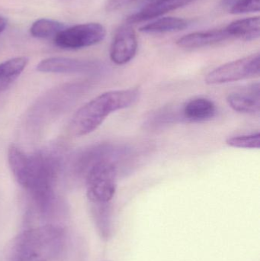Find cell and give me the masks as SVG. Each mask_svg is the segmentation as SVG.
Returning a JSON list of instances; mask_svg holds the SVG:
<instances>
[{"label": "cell", "instance_id": "1", "mask_svg": "<svg viewBox=\"0 0 260 261\" xmlns=\"http://www.w3.org/2000/svg\"><path fill=\"white\" fill-rule=\"evenodd\" d=\"M8 160L14 177L30 193L38 211L50 214L54 205L53 186L60 169L57 156L47 151L27 154L12 144Z\"/></svg>", "mask_w": 260, "mask_h": 261}, {"label": "cell", "instance_id": "2", "mask_svg": "<svg viewBox=\"0 0 260 261\" xmlns=\"http://www.w3.org/2000/svg\"><path fill=\"white\" fill-rule=\"evenodd\" d=\"M66 231L60 225L31 228L15 238L7 251V261H53L64 251Z\"/></svg>", "mask_w": 260, "mask_h": 261}, {"label": "cell", "instance_id": "3", "mask_svg": "<svg viewBox=\"0 0 260 261\" xmlns=\"http://www.w3.org/2000/svg\"><path fill=\"white\" fill-rule=\"evenodd\" d=\"M138 89L111 90L96 96L82 106L73 116L70 124V133L84 136L97 129L111 113L129 108L140 98Z\"/></svg>", "mask_w": 260, "mask_h": 261}, {"label": "cell", "instance_id": "4", "mask_svg": "<svg viewBox=\"0 0 260 261\" xmlns=\"http://www.w3.org/2000/svg\"><path fill=\"white\" fill-rule=\"evenodd\" d=\"M108 147H96L81 161L85 173L86 196L90 203H106L114 197L117 188V167L110 158Z\"/></svg>", "mask_w": 260, "mask_h": 261}, {"label": "cell", "instance_id": "5", "mask_svg": "<svg viewBox=\"0 0 260 261\" xmlns=\"http://www.w3.org/2000/svg\"><path fill=\"white\" fill-rule=\"evenodd\" d=\"M260 54H253L217 67L208 73L205 82L208 85H221L259 76Z\"/></svg>", "mask_w": 260, "mask_h": 261}, {"label": "cell", "instance_id": "6", "mask_svg": "<svg viewBox=\"0 0 260 261\" xmlns=\"http://www.w3.org/2000/svg\"><path fill=\"white\" fill-rule=\"evenodd\" d=\"M105 27L99 23H86L64 29L53 38L55 44L63 49L90 47L103 41Z\"/></svg>", "mask_w": 260, "mask_h": 261}, {"label": "cell", "instance_id": "7", "mask_svg": "<svg viewBox=\"0 0 260 261\" xmlns=\"http://www.w3.org/2000/svg\"><path fill=\"white\" fill-rule=\"evenodd\" d=\"M137 38L131 24L121 26L114 35L110 49V58L117 65H124L135 56Z\"/></svg>", "mask_w": 260, "mask_h": 261}, {"label": "cell", "instance_id": "8", "mask_svg": "<svg viewBox=\"0 0 260 261\" xmlns=\"http://www.w3.org/2000/svg\"><path fill=\"white\" fill-rule=\"evenodd\" d=\"M99 69L96 63L67 58H47L37 66V70L42 73H88Z\"/></svg>", "mask_w": 260, "mask_h": 261}, {"label": "cell", "instance_id": "9", "mask_svg": "<svg viewBox=\"0 0 260 261\" xmlns=\"http://www.w3.org/2000/svg\"><path fill=\"white\" fill-rule=\"evenodd\" d=\"M195 0H149L139 12L127 18L128 24L140 23L161 16L167 12L187 6Z\"/></svg>", "mask_w": 260, "mask_h": 261}, {"label": "cell", "instance_id": "10", "mask_svg": "<svg viewBox=\"0 0 260 261\" xmlns=\"http://www.w3.org/2000/svg\"><path fill=\"white\" fill-rule=\"evenodd\" d=\"M259 84L246 90L234 92L227 96L229 107L240 113L259 114L260 112Z\"/></svg>", "mask_w": 260, "mask_h": 261}, {"label": "cell", "instance_id": "11", "mask_svg": "<svg viewBox=\"0 0 260 261\" xmlns=\"http://www.w3.org/2000/svg\"><path fill=\"white\" fill-rule=\"evenodd\" d=\"M230 36L225 29L188 34L177 41L180 47L185 49H196L218 44L229 39Z\"/></svg>", "mask_w": 260, "mask_h": 261}, {"label": "cell", "instance_id": "12", "mask_svg": "<svg viewBox=\"0 0 260 261\" xmlns=\"http://www.w3.org/2000/svg\"><path fill=\"white\" fill-rule=\"evenodd\" d=\"M216 108L212 100L206 98H196L189 101L182 110L183 119L186 122H201L210 120L215 116Z\"/></svg>", "mask_w": 260, "mask_h": 261}, {"label": "cell", "instance_id": "13", "mask_svg": "<svg viewBox=\"0 0 260 261\" xmlns=\"http://www.w3.org/2000/svg\"><path fill=\"white\" fill-rule=\"evenodd\" d=\"M259 17H251L233 21L225 28V30L230 38L253 41L259 38Z\"/></svg>", "mask_w": 260, "mask_h": 261}, {"label": "cell", "instance_id": "14", "mask_svg": "<svg viewBox=\"0 0 260 261\" xmlns=\"http://www.w3.org/2000/svg\"><path fill=\"white\" fill-rule=\"evenodd\" d=\"M91 211L96 229L100 237L107 241L112 236V212L109 202L91 203Z\"/></svg>", "mask_w": 260, "mask_h": 261}, {"label": "cell", "instance_id": "15", "mask_svg": "<svg viewBox=\"0 0 260 261\" xmlns=\"http://www.w3.org/2000/svg\"><path fill=\"white\" fill-rule=\"evenodd\" d=\"M28 64L25 57L12 58L0 64V94L19 77Z\"/></svg>", "mask_w": 260, "mask_h": 261}, {"label": "cell", "instance_id": "16", "mask_svg": "<svg viewBox=\"0 0 260 261\" xmlns=\"http://www.w3.org/2000/svg\"><path fill=\"white\" fill-rule=\"evenodd\" d=\"M189 25V21L184 18L165 17L142 26L140 31L148 34L168 33L184 30Z\"/></svg>", "mask_w": 260, "mask_h": 261}, {"label": "cell", "instance_id": "17", "mask_svg": "<svg viewBox=\"0 0 260 261\" xmlns=\"http://www.w3.org/2000/svg\"><path fill=\"white\" fill-rule=\"evenodd\" d=\"M65 29V25L54 20L41 18L32 24L30 33L32 36L38 38H54L58 33Z\"/></svg>", "mask_w": 260, "mask_h": 261}, {"label": "cell", "instance_id": "18", "mask_svg": "<svg viewBox=\"0 0 260 261\" xmlns=\"http://www.w3.org/2000/svg\"><path fill=\"white\" fill-rule=\"evenodd\" d=\"M227 145L238 148H256L260 147V134L259 132L251 135H238L230 137L226 140Z\"/></svg>", "mask_w": 260, "mask_h": 261}, {"label": "cell", "instance_id": "19", "mask_svg": "<svg viewBox=\"0 0 260 261\" xmlns=\"http://www.w3.org/2000/svg\"><path fill=\"white\" fill-rule=\"evenodd\" d=\"M178 119L184 120L183 119V113H178L177 112L172 111L171 110H163L161 111L157 112L154 113L151 117L148 119L147 125L148 126H158V125H166L171 122H175Z\"/></svg>", "mask_w": 260, "mask_h": 261}, {"label": "cell", "instance_id": "20", "mask_svg": "<svg viewBox=\"0 0 260 261\" xmlns=\"http://www.w3.org/2000/svg\"><path fill=\"white\" fill-rule=\"evenodd\" d=\"M260 0H238L232 5L230 12L234 15L259 12Z\"/></svg>", "mask_w": 260, "mask_h": 261}, {"label": "cell", "instance_id": "21", "mask_svg": "<svg viewBox=\"0 0 260 261\" xmlns=\"http://www.w3.org/2000/svg\"><path fill=\"white\" fill-rule=\"evenodd\" d=\"M137 0H108L106 4V10L108 12L119 10Z\"/></svg>", "mask_w": 260, "mask_h": 261}, {"label": "cell", "instance_id": "22", "mask_svg": "<svg viewBox=\"0 0 260 261\" xmlns=\"http://www.w3.org/2000/svg\"><path fill=\"white\" fill-rule=\"evenodd\" d=\"M7 26V20L4 17L0 16V34L5 30Z\"/></svg>", "mask_w": 260, "mask_h": 261}]
</instances>
